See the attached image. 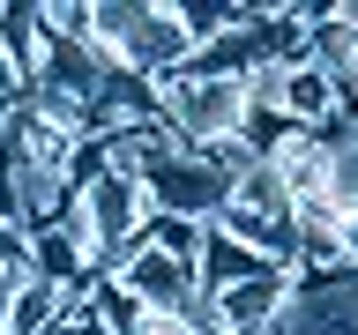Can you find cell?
<instances>
[{
    "instance_id": "6",
    "label": "cell",
    "mask_w": 358,
    "mask_h": 335,
    "mask_svg": "<svg viewBox=\"0 0 358 335\" xmlns=\"http://www.w3.org/2000/svg\"><path fill=\"white\" fill-rule=\"evenodd\" d=\"M22 261H30V239L15 223H0V276H22Z\"/></svg>"
},
{
    "instance_id": "1",
    "label": "cell",
    "mask_w": 358,
    "mask_h": 335,
    "mask_svg": "<svg viewBox=\"0 0 358 335\" xmlns=\"http://www.w3.org/2000/svg\"><path fill=\"white\" fill-rule=\"evenodd\" d=\"M142 201H150V216H172V223H217L224 201H231V179L217 164H201L194 149H164L150 156L142 172H134Z\"/></svg>"
},
{
    "instance_id": "7",
    "label": "cell",
    "mask_w": 358,
    "mask_h": 335,
    "mask_svg": "<svg viewBox=\"0 0 358 335\" xmlns=\"http://www.w3.org/2000/svg\"><path fill=\"white\" fill-rule=\"evenodd\" d=\"M336 246H343V261L358 268V201L343 209V216H336Z\"/></svg>"
},
{
    "instance_id": "3",
    "label": "cell",
    "mask_w": 358,
    "mask_h": 335,
    "mask_svg": "<svg viewBox=\"0 0 358 335\" xmlns=\"http://www.w3.org/2000/svg\"><path fill=\"white\" fill-rule=\"evenodd\" d=\"M284 298H291V268L254 276V283H231L217 298H201V328L209 335H268L284 320Z\"/></svg>"
},
{
    "instance_id": "5",
    "label": "cell",
    "mask_w": 358,
    "mask_h": 335,
    "mask_svg": "<svg viewBox=\"0 0 358 335\" xmlns=\"http://www.w3.org/2000/svg\"><path fill=\"white\" fill-rule=\"evenodd\" d=\"M0 60L22 75V89H30V75H38L45 60V22H38V0H0Z\"/></svg>"
},
{
    "instance_id": "2",
    "label": "cell",
    "mask_w": 358,
    "mask_h": 335,
    "mask_svg": "<svg viewBox=\"0 0 358 335\" xmlns=\"http://www.w3.org/2000/svg\"><path fill=\"white\" fill-rule=\"evenodd\" d=\"M120 283L142 298L150 313H201V290H194V261H179V253H157L150 231L120 253V268H112Z\"/></svg>"
},
{
    "instance_id": "4",
    "label": "cell",
    "mask_w": 358,
    "mask_h": 335,
    "mask_svg": "<svg viewBox=\"0 0 358 335\" xmlns=\"http://www.w3.org/2000/svg\"><path fill=\"white\" fill-rule=\"evenodd\" d=\"M254 276H276V261L254 253V246H239L231 231H217V223H201V253H194V290L201 298H217V290H231V283H254Z\"/></svg>"
}]
</instances>
